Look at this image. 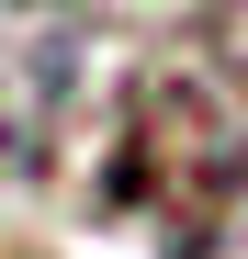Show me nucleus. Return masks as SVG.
Here are the masks:
<instances>
[{"mask_svg": "<svg viewBox=\"0 0 248 259\" xmlns=\"http://www.w3.org/2000/svg\"><path fill=\"white\" fill-rule=\"evenodd\" d=\"M124 158H136L124 192H136L170 237H192V259H203V237L248 203V124H237L215 91H192V79L136 102V147H124Z\"/></svg>", "mask_w": 248, "mask_h": 259, "instance_id": "f257e3e1", "label": "nucleus"}, {"mask_svg": "<svg viewBox=\"0 0 248 259\" xmlns=\"http://www.w3.org/2000/svg\"><path fill=\"white\" fill-rule=\"evenodd\" d=\"M79 46L91 0H0V169H46L79 102Z\"/></svg>", "mask_w": 248, "mask_h": 259, "instance_id": "f03ea898", "label": "nucleus"}]
</instances>
